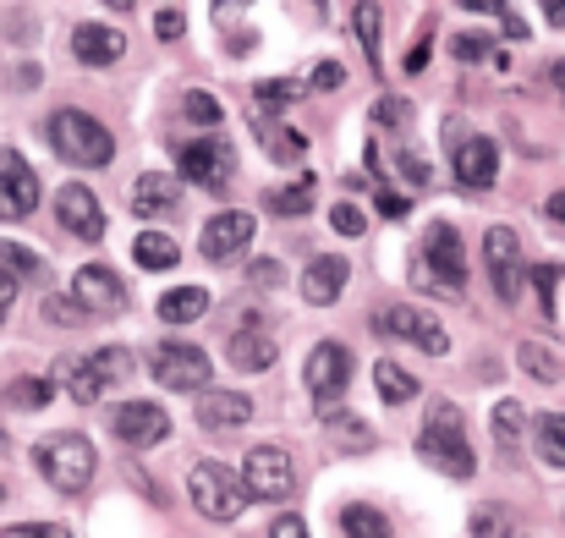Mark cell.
<instances>
[{
	"mask_svg": "<svg viewBox=\"0 0 565 538\" xmlns=\"http://www.w3.org/2000/svg\"><path fill=\"white\" fill-rule=\"evenodd\" d=\"M352 28H358V39H363V55H369V66L379 72V0H358V11H352Z\"/></svg>",
	"mask_w": 565,
	"mask_h": 538,
	"instance_id": "cell-34",
	"label": "cell"
},
{
	"mask_svg": "<svg viewBox=\"0 0 565 538\" xmlns=\"http://www.w3.org/2000/svg\"><path fill=\"white\" fill-rule=\"evenodd\" d=\"M374 122L379 127H406V122H412V105H406L401 94H384L374 105Z\"/></svg>",
	"mask_w": 565,
	"mask_h": 538,
	"instance_id": "cell-41",
	"label": "cell"
},
{
	"mask_svg": "<svg viewBox=\"0 0 565 538\" xmlns=\"http://www.w3.org/2000/svg\"><path fill=\"white\" fill-rule=\"evenodd\" d=\"M347 275H352V264H347L341 253H319V259L302 270V297H308L313 308H330V303L347 292Z\"/></svg>",
	"mask_w": 565,
	"mask_h": 538,
	"instance_id": "cell-20",
	"label": "cell"
},
{
	"mask_svg": "<svg viewBox=\"0 0 565 538\" xmlns=\"http://www.w3.org/2000/svg\"><path fill=\"white\" fill-rule=\"evenodd\" d=\"M302 379H308V390H313L319 401H335V395L347 390V379H352V352H347L341 341H319V347L308 352Z\"/></svg>",
	"mask_w": 565,
	"mask_h": 538,
	"instance_id": "cell-16",
	"label": "cell"
},
{
	"mask_svg": "<svg viewBox=\"0 0 565 538\" xmlns=\"http://www.w3.org/2000/svg\"><path fill=\"white\" fill-rule=\"evenodd\" d=\"M0 506H6V484H0Z\"/></svg>",
	"mask_w": 565,
	"mask_h": 538,
	"instance_id": "cell-59",
	"label": "cell"
},
{
	"mask_svg": "<svg viewBox=\"0 0 565 538\" xmlns=\"http://www.w3.org/2000/svg\"><path fill=\"white\" fill-rule=\"evenodd\" d=\"M182 177L192 187H203V192H225L231 177H236V155H231V144H220V138H192L182 144Z\"/></svg>",
	"mask_w": 565,
	"mask_h": 538,
	"instance_id": "cell-10",
	"label": "cell"
},
{
	"mask_svg": "<svg viewBox=\"0 0 565 538\" xmlns=\"http://www.w3.org/2000/svg\"><path fill=\"white\" fill-rule=\"evenodd\" d=\"M242 478H247L253 500H286V495L297 489V456H291L286 445H258V451L247 456Z\"/></svg>",
	"mask_w": 565,
	"mask_h": 538,
	"instance_id": "cell-9",
	"label": "cell"
},
{
	"mask_svg": "<svg viewBox=\"0 0 565 538\" xmlns=\"http://www.w3.org/2000/svg\"><path fill=\"white\" fill-rule=\"evenodd\" d=\"M483 264H489V286L500 303H516L522 297V242L511 225H489L483 236Z\"/></svg>",
	"mask_w": 565,
	"mask_h": 538,
	"instance_id": "cell-11",
	"label": "cell"
},
{
	"mask_svg": "<svg viewBox=\"0 0 565 538\" xmlns=\"http://www.w3.org/2000/svg\"><path fill=\"white\" fill-rule=\"evenodd\" d=\"M313 198H319V177H297L291 187H269L264 192V209L269 214H308Z\"/></svg>",
	"mask_w": 565,
	"mask_h": 538,
	"instance_id": "cell-24",
	"label": "cell"
},
{
	"mask_svg": "<svg viewBox=\"0 0 565 538\" xmlns=\"http://www.w3.org/2000/svg\"><path fill=\"white\" fill-rule=\"evenodd\" d=\"M33 209H39V177H33V166L17 149H0V214L6 220H22Z\"/></svg>",
	"mask_w": 565,
	"mask_h": 538,
	"instance_id": "cell-14",
	"label": "cell"
},
{
	"mask_svg": "<svg viewBox=\"0 0 565 538\" xmlns=\"http://www.w3.org/2000/svg\"><path fill=\"white\" fill-rule=\"evenodd\" d=\"M253 418V395H242V390H203L198 395V423L203 429H242Z\"/></svg>",
	"mask_w": 565,
	"mask_h": 538,
	"instance_id": "cell-21",
	"label": "cell"
},
{
	"mask_svg": "<svg viewBox=\"0 0 565 538\" xmlns=\"http://www.w3.org/2000/svg\"><path fill=\"white\" fill-rule=\"evenodd\" d=\"M110 434H116L121 445H132V451H149V445H160V440L171 434V418H166V407H154V401H121V407L110 412Z\"/></svg>",
	"mask_w": 565,
	"mask_h": 538,
	"instance_id": "cell-12",
	"label": "cell"
},
{
	"mask_svg": "<svg viewBox=\"0 0 565 538\" xmlns=\"http://www.w3.org/2000/svg\"><path fill=\"white\" fill-rule=\"evenodd\" d=\"M379 330L395 336V341H412V347L428 352V358H445V352H450V330H445L428 308H406V303L379 308Z\"/></svg>",
	"mask_w": 565,
	"mask_h": 538,
	"instance_id": "cell-7",
	"label": "cell"
},
{
	"mask_svg": "<svg viewBox=\"0 0 565 538\" xmlns=\"http://www.w3.org/2000/svg\"><path fill=\"white\" fill-rule=\"evenodd\" d=\"M33 467L61 489V495H83L94 484V445L83 434H50L33 445Z\"/></svg>",
	"mask_w": 565,
	"mask_h": 538,
	"instance_id": "cell-6",
	"label": "cell"
},
{
	"mask_svg": "<svg viewBox=\"0 0 565 538\" xmlns=\"http://www.w3.org/2000/svg\"><path fill=\"white\" fill-rule=\"evenodd\" d=\"M149 368L166 390H209V352L192 341H160L149 352Z\"/></svg>",
	"mask_w": 565,
	"mask_h": 538,
	"instance_id": "cell-8",
	"label": "cell"
},
{
	"mask_svg": "<svg viewBox=\"0 0 565 538\" xmlns=\"http://www.w3.org/2000/svg\"><path fill=\"white\" fill-rule=\"evenodd\" d=\"M341 528H347V538H395L390 517L374 511V506H347L341 511Z\"/></svg>",
	"mask_w": 565,
	"mask_h": 538,
	"instance_id": "cell-28",
	"label": "cell"
},
{
	"mask_svg": "<svg viewBox=\"0 0 565 538\" xmlns=\"http://www.w3.org/2000/svg\"><path fill=\"white\" fill-rule=\"evenodd\" d=\"M461 6H467V11H483V17H511L505 0H461Z\"/></svg>",
	"mask_w": 565,
	"mask_h": 538,
	"instance_id": "cell-53",
	"label": "cell"
},
{
	"mask_svg": "<svg viewBox=\"0 0 565 538\" xmlns=\"http://www.w3.org/2000/svg\"><path fill=\"white\" fill-rule=\"evenodd\" d=\"M55 220H61L77 242H99V236H105V209H99V198H94L83 181H72V187L55 192Z\"/></svg>",
	"mask_w": 565,
	"mask_h": 538,
	"instance_id": "cell-15",
	"label": "cell"
},
{
	"mask_svg": "<svg viewBox=\"0 0 565 538\" xmlns=\"http://www.w3.org/2000/svg\"><path fill=\"white\" fill-rule=\"evenodd\" d=\"M341 83H347L341 61H324V66H313V88H341Z\"/></svg>",
	"mask_w": 565,
	"mask_h": 538,
	"instance_id": "cell-48",
	"label": "cell"
},
{
	"mask_svg": "<svg viewBox=\"0 0 565 538\" xmlns=\"http://www.w3.org/2000/svg\"><path fill=\"white\" fill-rule=\"evenodd\" d=\"M275 336H264V325L258 319H247L236 336H231V362L242 368V373H264V368H275Z\"/></svg>",
	"mask_w": 565,
	"mask_h": 538,
	"instance_id": "cell-23",
	"label": "cell"
},
{
	"mask_svg": "<svg viewBox=\"0 0 565 538\" xmlns=\"http://www.w3.org/2000/svg\"><path fill=\"white\" fill-rule=\"evenodd\" d=\"M242 6H253V0H220L214 11H220V17H231V11H242Z\"/></svg>",
	"mask_w": 565,
	"mask_h": 538,
	"instance_id": "cell-56",
	"label": "cell"
},
{
	"mask_svg": "<svg viewBox=\"0 0 565 538\" xmlns=\"http://www.w3.org/2000/svg\"><path fill=\"white\" fill-rule=\"evenodd\" d=\"M253 231H258V220L253 214H242V209H220L214 220H203V236H198V247H203V259H214V264H231L247 242H253Z\"/></svg>",
	"mask_w": 565,
	"mask_h": 538,
	"instance_id": "cell-13",
	"label": "cell"
},
{
	"mask_svg": "<svg viewBox=\"0 0 565 538\" xmlns=\"http://www.w3.org/2000/svg\"><path fill=\"white\" fill-rule=\"evenodd\" d=\"M182 28H188V22H182V11H160V17H154V33H160V39H177Z\"/></svg>",
	"mask_w": 565,
	"mask_h": 538,
	"instance_id": "cell-49",
	"label": "cell"
},
{
	"mask_svg": "<svg viewBox=\"0 0 565 538\" xmlns=\"http://www.w3.org/2000/svg\"><path fill=\"white\" fill-rule=\"evenodd\" d=\"M6 538H72V534L55 528V523H22V528H6Z\"/></svg>",
	"mask_w": 565,
	"mask_h": 538,
	"instance_id": "cell-47",
	"label": "cell"
},
{
	"mask_svg": "<svg viewBox=\"0 0 565 538\" xmlns=\"http://www.w3.org/2000/svg\"><path fill=\"white\" fill-rule=\"evenodd\" d=\"M330 225H335L341 236H363V225H369V220H363V209H358V203H335V209H330Z\"/></svg>",
	"mask_w": 565,
	"mask_h": 538,
	"instance_id": "cell-44",
	"label": "cell"
},
{
	"mask_svg": "<svg viewBox=\"0 0 565 538\" xmlns=\"http://www.w3.org/2000/svg\"><path fill=\"white\" fill-rule=\"evenodd\" d=\"M539 456L550 467H565V418L561 412H544L539 418Z\"/></svg>",
	"mask_w": 565,
	"mask_h": 538,
	"instance_id": "cell-33",
	"label": "cell"
},
{
	"mask_svg": "<svg viewBox=\"0 0 565 538\" xmlns=\"http://www.w3.org/2000/svg\"><path fill=\"white\" fill-rule=\"evenodd\" d=\"M44 138H50V149H55L66 166H83V171L116 160V138H110L105 122H94L88 110H55V116L44 122Z\"/></svg>",
	"mask_w": 565,
	"mask_h": 538,
	"instance_id": "cell-2",
	"label": "cell"
},
{
	"mask_svg": "<svg viewBox=\"0 0 565 538\" xmlns=\"http://www.w3.org/2000/svg\"><path fill=\"white\" fill-rule=\"evenodd\" d=\"M544 17H550L555 28H565V0H544Z\"/></svg>",
	"mask_w": 565,
	"mask_h": 538,
	"instance_id": "cell-54",
	"label": "cell"
},
{
	"mask_svg": "<svg viewBox=\"0 0 565 538\" xmlns=\"http://www.w3.org/2000/svg\"><path fill=\"white\" fill-rule=\"evenodd\" d=\"M44 319H50V325H66V330H77V325H88V308L77 303V292H72V297L50 292V297H44Z\"/></svg>",
	"mask_w": 565,
	"mask_h": 538,
	"instance_id": "cell-35",
	"label": "cell"
},
{
	"mask_svg": "<svg viewBox=\"0 0 565 538\" xmlns=\"http://www.w3.org/2000/svg\"><path fill=\"white\" fill-rule=\"evenodd\" d=\"M132 373V358H127V347H105V352H88V358H66V362H55V384L72 395V401H99L110 384H121Z\"/></svg>",
	"mask_w": 565,
	"mask_h": 538,
	"instance_id": "cell-4",
	"label": "cell"
},
{
	"mask_svg": "<svg viewBox=\"0 0 565 538\" xmlns=\"http://www.w3.org/2000/svg\"><path fill=\"white\" fill-rule=\"evenodd\" d=\"M516 362H522V373H533V379H544V384L561 379V358H555L550 347H539V341H522V347H516Z\"/></svg>",
	"mask_w": 565,
	"mask_h": 538,
	"instance_id": "cell-32",
	"label": "cell"
},
{
	"mask_svg": "<svg viewBox=\"0 0 565 538\" xmlns=\"http://www.w3.org/2000/svg\"><path fill=\"white\" fill-rule=\"evenodd\" d=\"M258 144H264V155H275L280 166L302 160V149H308V138H302L297 127H258Z\"/></svg>",
	"mask_w": 565,
	"mask_h": 538,
	"instance_id": "cell-29",
	"label": "cell"
},
{
	"mask_svg": "<svg viewBox=\"0 0 565 538\" xmlns=\"http://www.w3.org/2000/svg\"><path fill=\"white\" fill-rule=\"evenodd\" d=\"M269 538H308V523L302 517H275V534Z\"/></svg>",
	"mask_w": 565,
	"mask_h": 538,
	"instance_id": "cell-51",
	"label": "cell"
},
{
	"mask_svg": "<svg viewBox=\"0 0 565 538\" xmlns=\"http://www.w3.org/2000/svg\"><path fill=\"white\" fill-rule=\"evenodd\" d=\"M110 6H116V11H132V6H138V0H110Z\"/></svg>",
	"mask_w": 565,
	"mask_h": 538,
	"instance_id": "cell-58",
	"label": "cell"
},
{
	"mask_svg": "<svg viewBox=\"0 0 565 538\" xmlns=\"http://www.w3.org/2000/svg\"><path fill=\"white\" fill-rule=\"evenodd\" d=\"M203 314H209V292H203V286H177V292L160 297V319H166V325H192V319H203Z\"/></svg>",
	"mask_w": 565,
	"mask_h": 538,
	"instance_id": "cell-25",
	"label": "cell"
},
{
	"mask_svg": "<svg viewBox=\"0 0 565 538\" xmlns=\"http://www.w3.org/2000/svg\"><path fill=\"white\" fill-rule=\"evenodd\" d=\"M72 55H77L83 66H116V61L127 55V39H121L116 28H99V22H83V28L72 33Z\"/></svg>",
	"mask_w": 565,
	"mask_h": 538,
	"instance_id": "cell-22",
	"label": "cell"
},
{
	"mask_svg": "<svg viewBox=\"0 0 565 538\" xmlns=\"http://www.w3.org/2000/svg\"><path fill=\"white\" fill-rule=\"evenodd\" d=\"M297 94H302V88H297L291 77H269V83H258V88H253V99H258L264 110H286Z\"/></svg>",
	"mask_w": 565,
	"mask_h": 538,
	"instance_id": "cell-36",
	"label": "cell"
},
{
	"mask_svg": "<svg viewBox=\"0 0 565 538\" xmlns=\"http://www.w3.org/2000/svg\"><path fill=\"white\" fill-rule=\"evenodd\" d=\"M72 292H77V303H83L88 314H121V308H127V286H121V275L105 270V264H83L77 281H72Z\"/></svg>",
	"mask_w": 565,
	"mask_h": 538,
	"instance_id": "cell-17",
	"label": "cell"
},
{
	"mask_svg": "<svg viewBox=\"0 0 565 538\" xmlns=\"http://www.w3.org/2000/svg\"><path fill=\"white\" fill-rule=\"evenodd\" d=\"M17 286H22L17 275H0V325L11 319V303H17Z\"/></svg>",
	"mask_w": 565,
	"mask_h": 538,
	"instance_id": "cell-50",
	"label": "cell"
},
{
	"mask_svg": "<svg viewBox=\"0 0 565 538\" xmlns=\"http://www.w3.org/2000/svg\"><path fill=\"white\" fill-rule=\"evenodd\" d=\"M330 434H341L347 451H369V445H374V434H369L363 418H341V412H330Z\"/></svg>",
	"mask_w": 565,
	"mask_h": 538,
	"instance_id": "cell-37",
	"label": "cell"
},
{
	"mask_svg": "<svg viewBox=\"0 0 565 538\" xmlns=\"http://www.w3.org/2000/svg\"><path fill=\"white\" fill-rule=\"evenodd\" d=\"M450 166H456V177L461 187H494L500 177V149L489 144V138H456V155H450Z\"/></svg>",
	"mask_w": 565,
	"mask_h": 538,
	"instance_id": "cell-18",
	"label": "cell"
},
{
	"mask_svg": "<svg viewBox=\"0 0 565 538\" xmlns=\"http://www.w3.org/2000/svg\"><path fill=\"white\" fill-rule=\"evenodd\" d=\"M0 275H17V281H39L44 275V259L22 242H0Z\"/></svg>",
	"mask_w": 565,
	"mask_h": 538,
	"instance_id": "cell-30",
	"label": "cell"
},
{
	"mask_svg": "<svg viewBox=\"0 0 565 538\" xmlns=\"http://www.w3.org/2000/svg\"><path fill=\"white\" fill-rule=\"evenodd\" d=\"M132 259H138L143 270H154V275H160V270H177V259H182V253H177V242H171V236H160V231H138Z\"/></svg>",
	"mask_w": 565,
	"mask_h": 538,
	"instance_id": "cell-26",
	"label": "cell"
},
{
	"mask_svg": "<svg viewBox=\"0 0 565 538\" xmlns=\"http://www.w3.org/2000/svg\"><path fill=\"white\" fill-rule=\"evenodd\" d=\"M188 116H192V122H203V127H214V122H220V105H214L203 88H192V94H188Z\"/></svg>",
	"mask_w": 565,
	"mask_h": 538,
	"instance_id": "cell-46",
	"label": "cell"
},
{
	"mask_svg": "<svg viewBox=\"0 0 565 538\" xmlns=\"http://www.w3.org/2000/svg\"><path fill=\"white\" fill-rule=\"evenodd\" d=\"M417 456L434 473H445V478H472L478 473V456H472V445L461 434V407L456 401H434L428 407V423L417 434Z\"/></svg>",
	"mask_w": 565,
	"mask_h": 538,
	"instance_id": "cell-1",
	"label": "cell"
},
{
	"mask_svg": "<svg viewBox=\"0 0 565 538\" xmlns=\"http://www.w3.org/2000/svg\"><path fill=\"white\" fill-rule=\"evenodd\" d=\"M550 83L561 88V99H565V61H555V72H550Z\"/></svg>",
	"mask_w": 565,
	"mask_h": 538,
	"instance_id": "cell-57",
	"label": "cell"
},
{
	"mask_svg": "<svg viewBox=\"0 0 565 538\" xmlns=\"http://www.w3.org/2000/svg\"><path fill=\"white\" fill-rule=\"evenodd\" d=\"M395 171H401V181H406L412 192H417V187H428V166H423V155H417V149H401V155H395Z\"/></svg>",
	"mask_w": 565,
	"mask_h": 538,
	"instance_id": "cell-43",
	"label": "cell"
},
{
	"mask_svg": "<svg viewBox=\"0 0 565 538\" xmlns=\"http://www.w3.org/2000/svg\"><path fill=\"white\" fill-rule=\"evenodd\" d=\"M522 423H527V412H522V401H500V407H494V434H500L505 445H516V434H522Z\"/></svg>",
	"mask_w": 565,
	"mask_h": 538,
	"instance_id": "cell-39",
	"label": "cell"
},
{
	"mask_svg": "<svg viewBox=\"0 0 565 538\" xmlns=\"http://www.w3.org/2000/svg\"><path fill=\"white\" fill-rule=\"evenodd\" d=\"M555 281H561V264H539L533 270V286H539V314L555 319Z\"/></svg>",
	"mask_w": 565,
	"mask_h": 538,
	"instance_id": "cell-40",
	"label": "cell"
},
{
	"mask_svg": "<svg viewBox=\"0 0 565 538\" xmlns=\"http://www.w3.org/2000/svg\"><path fill=\"white\" fill-rule=\"evenodd\" d=\"M417 286L456 297L467 286V259H461V231L450 220H434L423 231V253H417Z\"/></svg>",
	"mask_w": 565,
	"mask_h": 538,
	"instance_id": "cell-3",
	"label": "cell"
},
{
	"mask_svg": "<svg viewBox=\"0 0 565 538\" xmlns=\"http://www.w3.org/2000/svg\"><path fill=\"white\" fill-rule=\"evenodd\" d=\"M472 534L478 538H505L511 534V511H505V506H478V511H472Z\"/></svg>",
	"mask_w": 565,
	"mask_h": 538,
	"instance_id": "cell-38",
	"label": "cell"
},
{
	"mask_svg": "<svg viewBox=\"0 0 565 538\" xmlns=\"http://www.w3.org/2000/svg\"><path fill=\"white\" fill-rule=\"evenodd\" d=\"M544 214H550V220H561V225H565V192H555V198L544 203Z\"/></svg>",
	"mask_w": 565,
	"mask_h": 538,
	"instance_id": "cell-55",
	"label": "cell"
},
{
	"mask_svg": "<svg viewBox=\"0 0 565 538\" xmlns=\"http://www.w3.org/2000/svg\"><path fill=\"white\" fill-rule=\"evenodd\" d=\"M188 495L192 506L209 517V523H236L242 511H247V500H253V489H247V478L242 473H231V467H220V462H198L188 473Z\"/></svg>",
	"mask_w": 565,
	"mask_h": 538,
	"instance_id": "cell-5",
	"label": "cell"
},
{
	"mask_svg": "<svg viewBox=\"0 0 565 538\" xmlns=\"http://www.w3.org/2000/svg\"><path fill=\"white\" fill-rule=\"evenodd\" d=\"M450 55H456V61H489L494 50H489L483 33H456V39H450Z\"/></svg>",
	"mask_w": 565,
	"mask_h": 538,
	"instance_id": "cell-42",
	"label": "cell"
},
{
	"mask_svg": "<svg viewBox=\"0 0 565 538\" xmlns=\"http://www.w3.org/2000/svg\"><path fill=\"white\" fill-rule=\"evenodd\" d=\"M374 384H379V395H384L390 407H401V401H412V395H417V379H412V373H406L395 358H379L374 362Z\"/></svg>",
	"mask_w": 565,
	"mask_h": 538,
	"instance_id": "cell-27",
	"label": "cell"
},
{
	"mask_svg": "<svg viewBox=\"0 0 565 538\" xmlns=\"http://www.w3.org/2000/svg\"><path fill=\"white\" fill-rule=\"evenodd\" d=\"M50 395H55V379H11V384H6V401H11L17 412H39Z\"/></svg>",
	"mask_w": 565,
	"mask_h": 538,
	"instance_id": "cell-31",
	"label": "cell"
},
{
	"mask_svg": "<svg viewBox=\"0 0 565 538\" xmlns=\"http://www.w3.org/2000/svg\"><path fill=\"white\" fill-rule=\"evenodd\" d=\"M247 275H253V286H264V292H280V286H286V270H280L275 259H253Z\"/></svg>",
	"mask_w": 565,
	"mask_h": 538,
	"instance_id": "cell-45",
	"label": "cell"
},
{
	"mask_svg": "<svg viewBox=\"0 0 565 538\" xmlns=\"http://www.w3.org/2000/svg\"><path fill=\"white\" fill-rule=\"evenodd\" d=\"M379 214L401 220V214H406V198H401V192H379Z\"/></svg>",
	"mask_w": 565,
	"mask_h": 538,
	"instance_id": "cell-52",
	"label": "cell"
},
{
	"mask_svg": "<svg viewBox=\"0 0 565 538\" xmlns=\"http://www.w3.org/2000/svg\"><path fill=\"white\" fill-rule=\"evenodd\" d=\"M132 214H143V220H166V214H177V203H182V181L166 177V171H143V177L132 181Z\"/></svg>",
	"mask_w": 565,
	"mask_h": 538,
	"instance_id": "cell-19",
	"label": "cell"
}]
</instances>
